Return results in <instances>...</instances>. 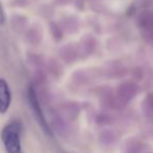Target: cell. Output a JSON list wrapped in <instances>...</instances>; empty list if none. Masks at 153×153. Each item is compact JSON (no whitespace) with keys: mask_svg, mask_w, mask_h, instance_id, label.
<instances>
[{"mask_svg":"<svg viewBox=\"0 0 153 153\" xmlns=\"http://www.w3.org/2000/svg\"><path fill=\"white\" fill-rule=\"evenodd\" d=\"M28 101H30V107H32L33 111L35 112V115H36L38 122L40 123L41 127L43 128V130H44L47 134L53 135L51 128H49L48 124H47L46 120H45L44 114H43V112H42V109H41L40 104H39V102H38V99H37V97H36L35 89L32 87V86H30V89H28Z\"/></svg>","mask_w":153,"mask_h":153,"instance_id":"cell-2","label":"cell"},{"mask_svg":"<svg viewBox=\"0 0 153 153\" xmlns=\"http://www.w3.org/2000/svg\"><path fill=\"white\" fill-rule=\"evenodd\" d=\"M22 126L19 122H12L7 124L1 132V140L7 153H22L21 151V133Z\"/></svg>","mask_w":153,"mask_h":153,"instance_id":"cell-1","label":"cell"},{"mask_svg":"<svg viewBox=\"0 0 153 153\" xmlns=\"http://www.w3.org/2000/svg\"><path fill=\"white\" fill-rule=\"evenodd\" d=\"M12 94L9 84L4 79L0 78V113H5L10 108Z\"/></svg>","mask_w":153,"mask_h":153,"instance_id":"cell-3","label":"cell"},{"mask_svg":"<svg viewBox=\"0 0 153 153\" xmlns=\"http://www.w3.org/2000/svg\"><path fill=\"white\" fill-rule=\"evenodd\" d=\"M5 21V17H4V12H3V9L1 7V3H0V25L3 24Z\"/></svg>","mask_w":153,"mask_h":153,"instance_id":"cell-4","label":"cell"}]
</instances>
